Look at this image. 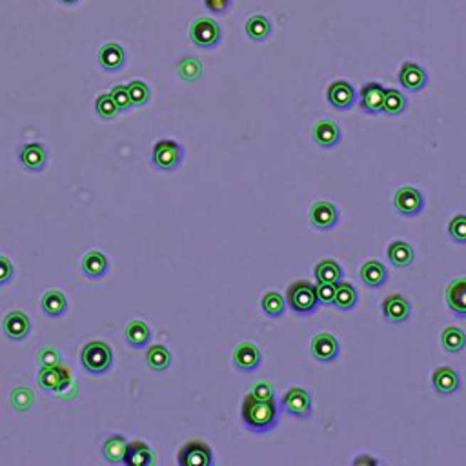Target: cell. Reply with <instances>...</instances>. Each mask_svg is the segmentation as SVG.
<instances>
[{
  "instance_id": "1",
  "label": "cell",
  "mask_w": 466,
  "mask_h": 466,
  "mask_svg": "<svg viewBox=\"0 0 466 466\" xmlns=\"http://www.w3.org/2000/svg\"><path fill=\"white\" fill-rule=\"evenodd\" d=\"M279 413H281V406L275 401V397L260 401L255 399L252 393H246L243 405H240L243 425L253 433H264L275 428L279 423Z\"/></svg>"
},
{
  "instance_id": "2",
  "label": "cell",
  "mask_w": 466,
  "mask_h": 466,
  "mask_svg": "<svg viewBox=\"0 0 466 466\" xmlns=\"http://www.w3.org/2000/svg\"><path fill=\"white\" fill-rule=\"evenodd\" d=\"M80 363L93 376H102L113 364L112 348L102 341H91L80 351Z\"/></svg>"
},
{
  "instance_id": "3",
  "label": "cell",
  "mask_w": 466,
  "mask_h": 466,
  "mask_svg": "<svg viewBox=\"0 0 466 466\" xmlns=\"http://www.w3.org/2000/svg\"><path fill=\"white\" fill-rule=\"evenodd\" d=\"M286 306L299 315L314 314L319 308L315 286L309 281H295L286 292Z\"/></svg>"
},
{
  "instance_id": "4",
  "label": "cell",
  "mask_w": 466,
  "mask_h": 466,
  "mask_svg": "<svg viewBox=\"0 0 466 466\" xmlns=\"http://www.w3.org/2000/svg\"><path fill=\"white\" fill-rule=\"evenodd\" d=\"M182 159L184 148L171 139L157 141L152 149V164L161 171H175L182 164Z\"/></svg>"
},
{
  "instance_id": "5",
  "label": "cell",
  "mask_w": 466,
  "mask_h": 466,
  "mask_svg": "<svg viewBox=\"0 0 466 466\" xmlns=\"http://www.w3.org/2000/svg\"><path fill=\"white\" fill-rule=\"evenodd\" d=\"M190 38L201 50H213L223 41V29L213 18L201 17L191 22Z\"/></svg>"
},
{
  "instance_id": "6",
  "label": "cell",
  "mask_w": 466,
  "mask_h": 466,
  "mask_svg": "<svg viewBox=\"0 0 466 466\" xmlns=\"http://www.w3.org/2000/svg\"><path fill=\"white\" fill-rule=\"evenodd\" d=\"M38 386L48 393H60L64 392L71 383L70 371L62 364H55V366H42L38 370L37 376Z\"/></svg>"
},
{
  "instance_id": "7",
  "label": "cell",
  "mask_w": 466,
  "mask_h": 466,
  "mask_svg": "<svg viewBox=\"0 0 466 466\" xmlns=\"http://www.w3.org/2000/svg\"><path fill=\"white\" fill-rule=\"evenodd\" d=\"M396 210L405 217H415L425 210V195L413 188V186H403L396 191L393 197Z\"/></svg>"
},
{
  "instance_id": "8",
  "label": "cell",
  "mask_w": 466,
  "mask_h": 466,
  "mask_svg": "<svg viewBox=\"0 0 466 466\" xmlns=\"http://www.w3.org/2000/svg\"><path fill=\"white\" fill-rule=\"evenodd\" d=\"M177 462L181 466H210L213 465V454L206 443L190 441L181 446Z\"/></svg>"
},
{
  "instance_id": "9",
  "label": "cell",
  "mask_w": 466,
  "mask_h": 466,
  "mask_svg": "<svg viewBox=\"0 0 466 466\" xmlns=\"http://www.w3.org/2000/svg\"><path fill=\"white\" fill-rule=\"evenodd\" d=\"M281 406L286 413L299 419H306L312 415V397L305 388L293 386L282 396Z\"/></svg>"
},
{
  "instance_id": "10",
  "label": "cell",
  "mask_w": 466,
  "mask_h": 466,
  "mask_svg": "<svg viewBox=\"0 0 466 466\" xmlns=\"http://www.w3.org/2000/svg\"><path fill=\"white\" fill-rule=\"evenodd\" d=\"M326 97H328V102L335 107V110H341V112H346V110H351L357 102V91L351 86L348 80H334V83L328 86V91H326Z\"/></svg>"
},
{
  "instance_id": "11",
  "label": "cell",
  "mask_w": 466,
  "mask_h": 466,
  "mask_svg": "<svg viewBox=\"0 0 466 466\" xmlns=\"http://www.w3.org/2000/svg\"><path fill=\"white\" fill-rule=\"evenodd\" d=\"M386 88L381 83H366L359 90V107L366 115L383 113V100Z\"/></svg>"
},
{
  "instance_id": "12",
  "label": "cell",
  "mask_w": 466,
  "mask_h": 466,
  "mask_svg": "<svg viewBox=\"0 0 466 466\" xmlns=\"http://www.w3.org/2000/svg\"><path fill=\"white\" fill-rule=\"evenodd\" d=\"M18 161H21L22 168L31 171V174H41L48 164V152L41 142L22 144L21 149H18Z\"/></svg>"
},
{
  "instance_id": "13",
  "label": "cell",
  "mask_w": 466,
  "mask_h": 466,
  "mask_svg": "<svg viewBox=\"0 0 466 466\" xmlns=\"http://www.w3.org/2000/svg\"><path fill=\"white\" fill-rule=\"evenodd\" d=\"M309 223L319 231L332 230L339 223V210L328 201H319L309 210Z\"/></svg>"
},
{
  "instance_id": "14",
  "label": "cell",
  "mask_w": 466,
  "mask_h": 466,
  "mask_svg": "<svg viewBox=\"0 0 466 466\" xmlns=\"http://www.w3.org/2000/svg\"><path fill=\"white\" fill-rule=\"evenodd\" d=\"M312 139L321 148H335L341 142V139H343V132H341L339 124H335L334 120L321 119L312 128Z\"/></svg>"
},
{
  "instance_id": "15",
  "label": "cell",
  "mask_w": 466,
  "mask_h": 466,
  "mask_svg": "<svg viewBox=\"0 0 466 466\" xmlns=\"http://www.w3.org/2000/svg\"><path fill=\"white\" fill-rule=\"evenodd\" d=\"M341 344L332 334H317L312 339V355L319 363H332L339 357Z\"/></svg>"
},
{
  "instance_id": "16",
  "label": "cell",
  "mask_w": 466,
  "mask_h": 466,
  "mask_svg": "<svg viewBox=\"0 0 466 466\" xmlns=\"http://www.w3.org/2000/svg\"><path fill=\"white\" fill-rule=\"evenodd\" d=\"M410 314H412V306L401 293H392L383 301V315L392 324H401V322L408 321Z\"/></svg>"
},
{
  "instance_id": "17",
  "label": "cell",
  "mask_w": 466,
  "mask_h": 466,
  "mask_svg": "<svg viewBox=\"0 0 466 466\" xmlns=\"http://www.w3.org/2000/svg\"><path fill=\"white\" fill-rule=\"evenodd\" d=\"M399 83L408 91H415L417 93L428 84V73L425 71V68L415 64V62L406 60L403 62V66L399 70Z\"/></svg>"
},
{
  "instance_id": "18",
  "label": "cell",
  "mask_w": 466,
  "mask_h": 466,
  "mask_svg": "<svg viewBox=\"0 0 466 466\" xmlns=\"http://www.w3.org/2000/svg\"><path fill=\"white\" fill-rule=\"evenodd\" d=\"M2 330L9 341H24L29 335L31 324H29L28 315L22 312H9L2 322Z\"/></svg>"
},
{
  "instance_id": "19",
  "label": "cell",
  "mask_w": 466,
  "mask_h": 466,
  "mask_svg": "<svg viewBox=\"0 0 466 466\" xmlns=\"http://www.w3.org/2000/svg\"><path fill=\"white\" fill-rule=\"evenodd\" d=\"M445 299L448 308L457 317L466 319V277H459L450 282L445 292Z\"/></svg>"
},
{
  "instance_id": "20",
  "label": "cell",
  "mask_w": 466,
  "mask_h": 466,
  "mask_svg": "<svg viewBox=\"0 0 466 466\" xmlns=\"http://www.w3.org/2000/svg\"><path fill=\"white\" fill-rule=\"evenodd\" d=\"M263 355L260 350L252 343H240L233 351V364L240 371H253L260 366Z\"/></svg>"
},
{
  "instance_id": "21",
  "label": "cell",
  "mask_w": 466,
  "mask_h": 466,
  "mask_svg": "<svg viewBox=\"0 0 466 466\" xmlns=\"http://www.w3.org/2000/svg\"><path fill=\"white\" fill-rule=\"evenodd\" d=\"M124 62H126V53H124L120 44L110 42V44H104L99 50V64L107 73H117V71L122 70Z\"/></svg>"
},
{
  "instance_id": "22",
  "label": "cell",
  "mask_w": 466,
  "mask_h": 466,
  "mask_svg": "<svg viewBox=\"0 0 466 466\" xmlns=\"http://www.w3.org/2000/svg\"><path fill=\"white\" fill-rule=\"evenodd\" d=\"M432 383L435 392L441 393V396H452L459 390L461 386V379H459V374L455 370L448 366H441L433 371Z\"/></svg>"
},
{
  "instance_id": "23",
  "label": "cell",
  "mask_w": 466,
  "mask_h": 466,
  "mask_svg": "<svg viewBox=\"0 0 466 466\" xmlns=\"http://www.w3.org/2000/svg\"><path fill=\"white\" fill-rule=\"evenodd\" d=\"M124 339L133 350H142L152 339V330L144 321H132L124 330Z\"/></svg>"
},
{
  "instance_id": "24",
  "label": "cell",
  "mask_w": 466,
  "mask_h": 466,
  "mask_svg": "<svg viewBox=\"0 0 466 466\" xmlns=\"http://www.w3.org/2000/svg\"><path fill=\"white\" fill-rule=\"evenodd\" d=\"M153 462V452L146 443L133 441L126 445L124 465L128 466H149Z\"/></svg>"
},
{
  "instance_id": "25",
  "label": "cell",
  "mask_w": 466,
  "mask_h": 466,
  "mask_svg": "<svg viewBox=\"0 0 466 466\" xmlns=\"http://www.w3.org/2000/svg\"><path fill=\"white\" fill-rule=\"evenodd\" d=\"M107 270H110V263H107V257L104 253L91 250V252L84 255L83 273L86 277H90V279H102V277H106Z\"/></svg>"
},
{
  "instance_id": "26",
  "label": "cell",
  "mask_w": 466,
  "mask_h": 466,
  "mask_svg": "<svg viewBox=\"0 0 466 466\" xmlns=\"http://www.w3.org/2000/svg\"><path fill=\"white\" fill-rule=\"evenodd\" d=\"M359 275L368 288H381L388 281V270L384 268V264L379 263V260H368V263H364Z\"/></svg>"
},
{
  "instance_id": "27",
  "label": "cell",
  "mask_w": 466,
  "mask_h": 466,
  "mask_svg": "<svg viewBox=\"0 0 466 466\" xmlns=\"http://www.w3.org/2000/svg\"><path fill=\"white\" fill-rule=\"evenodd\" d=\"M388 259L397 268H408L415 259V253H413V248L405 240H393L388 246Z\"/></svg>"
},
{
  "instance_id": "28",
  "label": "cell",
  "mask_w": 466,
  "mask_h": 466,
  "mask_svg": "<svg viewBox=\"0 0 466 466\" xmlns=\"http://www.w3.org/2000/svg\"><path fill=\"white\" fill-rule=\"evenodd\" d=\"M42 312L51 319L62 317V315L66 314L68 299L64 297V293L58 292V290H50V292H46L44 297H42Z\"/></svg>"
},
{
  "instance_id": "29",
  "label": "cell",
  "mask_w": 466,
  "mask_h": 466,
  "mask_svg": "<svg viewBox=\"0 0 466 466\" xmlns=\"http://www.w3.org/2000/svg\"><path fill=\"white\" fill-rule=\"evenodd\" d=\"M126 438L122 433H115V435H110L106 441L102 443V455L107 462L112 465H120L124 462V452H126Z\"/></svg>"
},
{
  "instance_id": "30",
  "label": "cell",
  "mask_w": 466,
  "mask_h": 466,
  "mask_svg": "<svg viewBox=\"0 0 466 466\" xmlns=\"http://www.w3.org/2000/svg\"><path fill=\"white\" fill-rule=\"evenodd\" d=\"M408 107V99L403 91H399L397 88H388L384 91V100H383V113H386L388 117H397L403 115Z\"/></svg>"
},
{
  "instance_id": "31",
  "label": "cell",
  "mask_w": 466,
  "mask_h": 466,
  "mask_svg": "<svg viewBox=\"0 0 466 466\" xmlns=\"http://www.w3.org/2000/svg\"><path fill=\"white\" fill-rule=\"evenodd\" d=\"M244 29H246V35L252 38L253 42H264L272 35V22L264 17V15H253V17H250L246 21Z\"/></svg>"
},
{
  "instance_id": "32",
  "label": "cell",
  "mask_w": 466,
  "mask_h": 466,
  "mask_svg": "<svg viewBox=\"0 0 466 466\" xmlns=\"http://www.w3.org/2000/svg\"><path fill=\"white\" fill-rule=\"evenodd\" d=\"M344 272L341 268V264L335 263L332 259H324L315 266V279L317 282H330V285H337L343 281Z\"/></svg>"
},
{
  "instance_id": "33",
  "label": "cell",
  "mask_w": 466,
  "mask_h": 466,
  "mask_svg": "<svg viewBox=\"0 0 466 466\" xmlns=\"http://www.w3.org/2000/svg\"><path fill=\"white\" fill-rule=\"evenodd\" d=\"M357 299L359 297H357V290L354 288V285L344 281L335 285V308L343 309V312H350V309H354L355 305H357Z\"/></svg>"
},
{
  "instance_id": "34",
  "label": "cell",
  "mask_w": 466,
  "mask_h": 466,
  "mask_svg": "<svg viewBox=\"0 0 466 466\" xmlns=\"http://www.w3.org/2000/svg\"><path fill=\"white\" fill-rule=\"evenodd\" d=\"M146 363L152 370L155 371H164L168 370L169 364H171V354L166 346L162 344H153V346L148 348L146 351Z\"/></svg>"
},
{
  "instance_id": "35",
  "label": "cell",
  "mask_w": 466,
  "mask_h": 466,
  "mask_svg": "<svg viewBox=\"0 0 466 466\" xmlns=\"http://www.w3.org/2000/svg\"><path fill=\"white\" fill-rule=\"evenodd\" d=\"M441 343L448 354H459L466 346V334L457 326H448L443 332Z\"/></svg>"
},
{
  "instance_id": "36",
  "label": "cell",
  "mask_w": 466,
  "mask_h": 466,
  "mask_svg": "<svg viewBox=\"0 0 466 466\" xmlns=\"http://www.w3.org/2000/svg\"><path fill=\"white\" fill-rule=\"evenodd\" d=\"M177 73L186 83H197L203 77V64L195 57H184L179 60Z\"/></svg>"
},
{
  "instance_id": "37",
  "label": "cell",
  "mask_w": 466,
  "mask_h": 466,
  "mask_svg": "<svg viewBox=\"0 0 466 466\" xmlns=\"http://www.w3.org/2000/svg\"><path fill=\"white\" fill-rule=\"evenodd\" d=\"M260 306H263V312L268 317H281L282 314H285L286 309V301L285 297H282L281 293L277 292H268L266 295L263 297V301H260Z\"/></svg>"
},
{
  "instance_id": "38",
  "label": "cell",
  "mask_w": 466,
  "mask_h": 466,
  "mask_svg": "<svg viewBox=\"0 0 466 466\" xmlns=\"http://www.w3.org/2000/svg\"><path fill=\"white\" fill-rule=\"evenodd\" d=\"M95 112L100 119L104 120H112L115 119L117 113H119V107L113 102V99L110 97V93H102V95L97 97L95 100Z\"/></svg>"
},
{
  "instance_id": "39",
  "label": "cell",
  "mask_w": 466,
  "mask_h": 466,
  "mask_svg": "<svg viewBox=\"0 0 466 466\" xmlns=\"http://www.w3.org/2000/svg\"><path fill=\"white\" fill-rule=\"evenodd\" d=\"M128 93L132 99V106H144L149 100V88L142 80H132L128 84Z\"/></svg>"
},
{
  "instance_id": "40",
  "label": "cell",
  "mask_w": 466,
  "mask_h": 466,
  "mask_svg": "<svg viewBox=\"0 0 466 466\" xmlns=\"http://www.w3.org/2000/svg\"><path fill=\"white\" fill-rule=\"evenodd\" d=\"M31 405H33V392H31V390H28V388L24 386L13 390L11 406L17 410V412H28V410L31 408Z\"/></svg>"
},
{
  "instance_id": "41",
  "label": "cell",
  "mask_w": 466,
  "mask_h": 466,
  "mask_svg": "<svg viewBox=\"0 0 466 466\" xmlns=\"http://www.w3.org/2000/svg\"><path fill=\"white\" fill-rule=\"evenodd\" d=\"M450 239L457 244H466V215L459 213L448 223Z\"/></svg>"
},
{
  "instance_id": "42",
  "label": "cell",
  "mask_w": 466,
  "mask_h": 466,
  "mask_svg": "<svg viewBox=\"0 0 466 466\" xmlns=\"http://www.w3.org/2000/svg\"><path fill=\"white\" fill-rule=\"evenodd\" d=\"M110 97L113 99V102L117 104L119 107V112H128L129 107H132V99H129L128 88L119 84V86H113L112 91H110Z\"/></svg>"
},
{
  "instance_id": "43",
  "label": "cell",
  "mask_w": 466,
  "mask_h": 466,
  "mask_svg": "<svg viewBox=\"0 0 466 466\" xmlns=\"http://www.w3.org/2000/svg\"><path fill=\"white\" fill-rule=\"evenodd\" d=\"M315 293H317L319 305L334 306L335 285H330V282H317V286H315Z\"/></svg>"
},
{
  "instance_id": "44",
  "label": "cell",
  "mask_w": 466,
  "mask_h": 466,
  "mask_svg": "<svg viewBox=\"0 0 466 466\" xmlns=\"http://www.w3.org/2000/svg\"><path fill=\"white\" fill-rule=\"evenodd\" d=\"M250 393H252L255 399L268 401V399H273V397H275V388H273V384L266 383V381H260V383L253 384L252 392Z\"/></svg>"
},
{
  "instance_id": "45",
  "label": "cell",
  "mask_w": 466,
  "mask_h": 466,
  "mask_svg": "<svg viewBox=\"0 0 466 466\" xmlns=\"http://www.w3.org/2000/svg\"><path fill=\"white\" fill-rule=\"evenodd\" d=\"M204 6L211 15H224L230 11L231 0H204Z\"/></svg>"
},
{
  "instance_id": "46",
  "label": "cell",
  "mask_w": 466,
  "mask_h": 466,
  "mask_svg": "<svg viewBox=\"0 0 466 466\" xmlns=\"http://www.w3.org/2000/svg\"><path fill=\"white\" fill-rule=\"evenodd\" d=\"M38 363L42 366H55V364H60V354H58L55 348H46L38 354Z\"/></svg>"
},
{
  "instance_id": "47",
  "label": "cell",
  "mask_w": 466,
  "mask_h": 466,
  "mask_svg": "<svg viewBox=\"0 0 466 466\" xmlns=\"http://www.w3.org/2000/svg\"><path fill=\"white\" fill-rule=\"evenodd\" d=\"M13 279V264L8 257L0 255V286H6Z\"/></svg>"
},
{
  "instance_id": "48",
  "label": "cell",
  "mask_w": 466,
  "mask_h": 466,
  "mask_svg": "<svg viewBox=\"0 0 466 466\" xmlns=\"http://www.w3.org/2000/svg\"><path fill=\"white\" fill-rule=\"evenodd\" d=\"M363 462H368V465H379V461L374 457H370V455H363V457H357L354 461V465H363Z\"/></svg>"
},
{
  "instance_id": "49",
  "label": "cell",
  "mask_w": 466,
  "mask_h": 466,
  "mask_svg": "<svg viewBox=\"0 0 466 466\" xmlns=\"http://www.w3.org/2000/svg\"><path fill=\"white\" fill-rule=\"evenodd\" d=\"M62 4H77V2H79V0H60Z\"/></svg>"
}]
</instances>
